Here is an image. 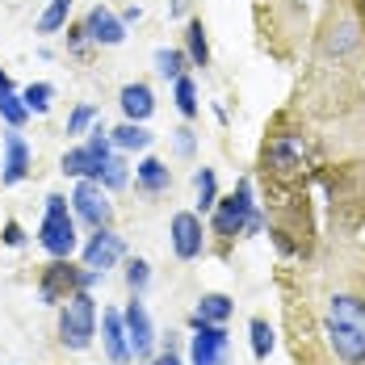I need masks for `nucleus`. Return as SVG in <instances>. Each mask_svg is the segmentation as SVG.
I'll return each instance as SVG.
<instances>
[{
  "instance_id": "obj_34",
  "label": "nucleus",
  "mask_w": 365,
  "mask_h": 365,
  "mask_svg": "<svg viewBox=\"0 0 365 365\" xmlns=\"http://www.w3.org/2000/svg\"><path fill=\"white\" fill-rule=\"evenodd\" d=\"M139 17H143V9H126V13H122V21H126V26H135Z\"/></svg>"
},
{
  "instance_id": "obj_27",
  "label": "nucleus",
  "mask_w": 365,
  "mask_h": 365,
  "mask_svg": "<svg viewBox=\"0 0 365 365\" xmlns=\"http://www.w3.org/2000/svg\"><path fill=\"white\" fill-rule=\"evenodd\" d=\"M361 46V34H357V26L353 21H340L336 30H331L328 38V51H336V55H344V51H357Z\"/></svg>"
},
{
  "instance_id": "obj_16",
  "label": "nucleus",
  "mask_w": 365,
  "mask_h": 365,
  "mask_svg": "<svg viewBox=\"0 0 365 365\" xmlns=\"http://www.w3.org/2000/svg\"><path fill=\"white\" fill-rule=\"evenodd\" d=\"M110 139L118 151H147L151 147V130H147V122H122L118 130H110Z\"/></svg>"
},
{
  "instance_id": "obj_3",
  "label": "nucleus",
  "mask_w": 365,
  "mask_h": 365,
  "mask_svg": "<svg viewBox=\"0 0 365 365\" xmlns=\"http://www.w3.org/2000/svg\"><path fill=\"white\" fill-rule=\"evenodd\" d=\"M59 340L72 353H84L97 340V302L88 290H76L59 302Z\"/></svg>"
},
{
  "instance_id": "obj_18",
  "label": "nucleus",
  "mask_w": 365,
  "mask_h": 365,
  "mask_svg": "<svg viewBox=\"0 0 365 365\" xmlns=\"http://www.w3.org/2000/svg\"><path fill=\"white\" fill-rule=\"evenodd\" d=\"M235 311V302L227 294H202L197 307H193V319H206V324H227Z\"/></svg>"
},
{
  "instance_id": "obj_4",
  "label": "nucleus",
  "mask_w": 365,
  "mask_h": 365,
  "mask_svg": "<svg viewBox=\"0 0 365 365\" xmlns=\"http://www.w3.org/2000/svg\"><path fill=\"white\" fill-rule=\"evenodd\" d=\"M256 235L260 231V215H256V202H252V181L244 177V181L235 185V193H227L215 202V235L222 240H231V235Z\"/></svg>"
},
{
  "instance_id": "obj_7",
  "label": "nucleus",
  "mask_w": 365,
  "mask_h": 365,
  "mask_svg": "<svg viewBox=\"0 0 365 365\" xmlns=\"http://www.w3.org/2000/svg\"><path fill=\"white\" fill-rule=\"evenodd\" d=\"M168 244H173L177 260H197L202 248H206V227H202V215H193V210H177V215L168 219Z\"/></svg>"
},
{
  "instance_id": "obj_5",
  "label": "nucleus",
  "mask_w": 365,
  "mask_h": 365,
  "mask_svg": "<svg viewBox=\"0 0 365 365\" xmlns=\"http://www.w3.org/2000/svg\"><path fill=\"white\" fill-rule=\"evenodd\" d=\"M193 336H189V365H222L227 361V349H231V336L222 324H206V319H189Z\"/></svg>"
},
{
  "instance_id": "obj_33",
  "label": "nucleus",
  "mask_w": 365,
  "mask_h": 365,
  "mask_svg": "<svg viewBox=\"0 0 365 365\" xmlns=\"http://www.w3.org/2000/svg\"><path fill=\"white\" fill-rule=\"evenodd\" d=\"M155 365H185V361L173 353V349H168V353H160V357H155Z\"/></svg>"
},
{
  "instance_id": "obj_15",
  "label": "nucleus",
  "mask_w": 365,
  "mask_h": 365,
  "mask_svg": "<svg viewBox=\"0 0 365 365\" xmlns=\"http://www.w3.org/2000/svg\"><path fill=\"white\" fill-rule=\"evenodd\" d=\"M135 185H139L143 193H164V189L173 185V173H168V164H164V160L143 155V160L135 164Z\"/></svg>"
},
{
  "instance_id": "obj_28",
  "label": "nucleus",
  "mask_w": 365,
  "mask_h": 365,
  "mask_svg": "<svg viewBox=\"0 0 365 365\" xmlns=\"http://www.w3.org/2000/svg\"><path fill=\"white\" fill-rule=\"evenodd\" d=\"M147 282H151V264H147L143 256H130L126 260V286H130V294H143Z\"/></svg>"
},
{
  "instance_id": "obj_19",
  "label": "nucleus",
  "mask_w": 365,
  "mask_h": 365,
  "mask_svg": "<svg viewBox=\"0 0 365 365\" xmlns=\"http://www.w3.org/2000/svg\"><path fill=\"white\" fill-rule=\"evenodd\" d=\"M68 17H72V0H46V9L38 13V21H34V30L38 34H59L68 26Z\"/></svg>"
},
{
  "instance_id": "obj_8",
  "label": "nucleus",
  "mask_w": 365,
  "mask_h": 365,
  "mask_svg": "<svg viewBox=\"0 0 365 365\" xmlns=\"http://www.w3.org/2000/svg\"><path fill=\"white\" fill-rule=\"evenodd\" d=\"M80 273L84 269H76L72 260H51L46 269H42V282H38V298L46 302V307H59L68 294L80 290Z\"/></svg>"
},
{
  "instance_id": "obj_23",
  "label": "nucleus",
  "mask_w": 365,
  "mask_h": 365,
  "mask_svg": "<svg viewBox=\"0 0 365 365\" xmlns=\"http://www.w3.org/2000/svg\"><path fill=\"white\" fill-rule=\"evenodd\" d=\"M21 101H26V110H30V118H34V113H46V110H51V101H55V84L38 80V84H30V88L21 93Z\"/></svg>"
},
{
  "instance_id": "obj_21",
  "label": "nucleus",
  "mask_w": 365,
  "mask_h": 365,
  "mask_svg": "<svg viewBox=\"0 0 365 365\" xmlns=\"http://www.w3.org/2000/svg\"><path fill=\"white\" fill-rule=\"evenodd\" d=\"M0 118L9 122V130H21L26 122H30V110H26V101H21V93H0Z\"/></svg>"
},
{
  "instance_id": "obj_32",
  "label": "nucleus",
  "mask_w": 365,
  "mask_h": 365,
  "mask_svg": "<svg viewBox=\"0 0 365 365\" xmlns=\"http://www.w3.org/2000/svg\"><path fill=\"white\" fill-rule=\"evenodd\" d=\"M177 151H181V155L193 151V130H177Z\"/></svg>"
},
{
  "instance_id": "obj_6",
  "label": "nucleus",
  "mask_w": 365,
  "mask_h": 365,
  "mask_svg": "<svg viewBox=\"0 0 365 365\" xmlns=\"http://www.w3.org/2000/svg\"><path fill=\"white\" fill-rule=\"evenodd\" d=\"M72 215L80 222H88L93 231H97V227H110V219H113L110 193L93 181V177H80L76 189H72Z\"/></svg>"
},
{
  "instance_id": "obj_31",
  "label": "nucleus",
  "mask_w": 365,
  "mask_h": 365,
  "mask_svg": "<svg viewBox=\"0 0 365 365\" xmlns=\"http://www.w3.org/2000/svg\"><path fill=\"white\" fill-rule=\"evenodd\" d=\"M4 244H9V248H21V244H26V231H21V222L17 219L4 222Z\"/></svg>"
},
{
  "instance_id": "obj_29",
  "label": "nucleus",
  "mask_w": 365,
  "mask_h": 365,
  "mask_svg": "<svg viewBox=\"0 0 365 365\" xmlns=\"http://www.w3.org/2000/svg\"><path fill=\"white\" fill-rule=\"evenodd\" d=\"M93 122H97V106L80 101V106L68 113V126H63V130H68V135H88V126H93Z\"/></svg>"
},
{
  "instance_id": "obj_20",
  "label": "nucleus",
  "mask_w": 365,
  "mask_h": 365,
  "mask_svg": "<svg viewBox=\"0 0 365 365\" xmlns=\"http://www.w3.org/2000/svg\"><path fill=\"white\" fill-rule=\"evenodd\" d=\"M93 181L101 185L106 193H113V189H126V181H130L126 155H110V160H101V168H97V177H93Z\"/></svg>"
},
{
  "instance_id": "obj_22",
  "label": "nucleus",
  "mask_w": 365,
  "mask_h": 365,
  "mask_svg": "<svg viewBox=\"0 0 365 365\" xmlns=\"http://www.w3.org/2000/svg\"><path fill=\"white\" fill-rule=\"evenodd\" d=\"M197 210L206 215V210H215V202H219V181H215V168H197Z\"/></svg>"
},
{
  "instance_id": "obj_1",
  "label": "nucleus",
  "mask_w": 365,
  "mask_h": 365,
  "mask_svg": "<svg viewBox=\"0 0 365 365\" xmlns=\"http://www.w3.org/2000/svg\"><path fill=\"white\" fill-rule=\"evenodd\" d=\"M324 331H328L331 353L344 365H365V298L331 294L324 311Z\"/></svg>"
},
{
  "instance_id": "obj_14",
  "label": "nucleus",
  "mask_w": 365,
  "mask_h": 365,
  "mask_svg": "<svg viewBox=\"0 0 365 365\" xmlns=\"http://www.w3.org/2000/svg\"><path fill=\"white\" fill-rule=\"evenodd\" d=\"M118 106L126 113V122H147V118L155 113V93L147 88L143 80H135V84H126V88L118 93Z\"/></svg>"
},
{
  "instance_id": "obj_25",
  "label": "nucleus",
  "mask_w": 365,
  "mask_h": 365,
  "mask_svg": "<svg viewBox=\"0 0 365 365\" xmlns=\"http://www.w3.org/2000/svg\"><path fill=\"white\" fill-rule=\"evenodd\" d=\"M173 101H177V110H181L185 118L197 113V84H193L189 76H177V80H173Z\"/></svg>"
},
{
  "instance_id": "obj_13",
  "label": "nucleus",
  "mask_w": 365,
  "mask_h": 365,
  "mask_svg": "<svg viewBox=\"0 0 365 365\" xmlns=\"http://www.w3.org/2000/svg\"><path fill=\"white\" fill-rule=\"evenodd\" d=\"M101 344L110 353L113 365H126L130 361V340H126V324H122V311H101Z\"/></svg>"
},
{
  "instance_id": "obj_17",
  "label": "nucleus",
  "mask_w": 365,
  "mask_h": 365,
  "mask_svg": "<svg viewBox=\"0 0 365 365\" xmlns=\"http://www.w3.org/2000/svg\"><path fill=\"white\" fill-rule=\"evenodd\" d=\"M185 59H189V68H210V42H206L202 21L185 26Z\"/></svg>"
},
{
  "instance_id": "obj_9",
  "label": "nucleus",
  "mask_w": 365,
  "mask_h": 365,
  "mask_svg": "<svg viewBox=\"0 0 365 365\" xmlns=\"http://www.w3.org/2000/svg\"><path fill=\"white\" fill-rule=\"evenodd\" d=\"M126 256V244H122V235L110 231V227H97L93 235H88V244H84V269H97V273H110L113 264Z\"/></svg>"
},
{
  "instance_id": "obj_11",
  "label": "nucleus",
  "mask_w": 365,
  "mask_h": 365,
  "mask_svg": "<svg viewBox=\"0 0 365 365\" xmlns=\"http://www.w3.org/2000/svg\"><path fill=\"white\" fill-rule=\"evenodd\" d=\"M80 30H84L88 42H97V46H122V42H126V21H122L118 13H110L106 4H93Z\"/></svg>"
},
{
  "instance_id": "obj_24",
  "label": "nucleus",
  "mask_w": 365,
  "mask_h": 365,
  "mask_svg": "<svg viewBox=\"0 0 365 365\" xmlns=\"http://www.w3.org/2000/svg\"><path fill=\"white\" fill-rule=\"evenodd\" d=\"M185 51H173V46H160L155 51V72L164 76V80H177V76H185Z\"/></svg>"
},
{
  "instance_id": "obj_26",
  "label": "nucleus",
  "mask_w": 365,
  "mask_h": 365,
  "mask_svg": "<svg viewBox=\"0 0 365 365\" xmlns=\"http://www.w3.org/2000/svg\"><path fill=\"white\" fill-rule=\"evenodd\" d=\"M248 331H252V357L256 361H264V357L273 353V344H277V340H273V328H269V319H252Z\"/></svg>"
},
{
  "instance_id": "obj_12",
  "label": "nucleus",
  "mask_w": 365,
  "mask_h": 365,
  "mask_svg": "<svg viewBox=\"0 0 365 365\" xmlns=\"http://www.w3.org/2000/svg\"><path fill=\"white\" fill-rule=\"evenodd\" d=\"M26 177H30V143L21 139V130H9L0 151V185H21Z\"/></svg>"
},
{
  "instance_id": "obj_35",
  "label": "nucleus",
  "mask_w": 365,
  "mask_h": 365,
  "mask_svg": "<svg viewBox=\"0 0 365 365\" xmlns=\"http://www.w3.org/2000/svg\"><path fill=\"white\" fill-rule=\"evenodd\" d=\"M9 88H13V80H9V76L0 72V93H9Z\"/></svg>"
},
{
  "instance_id": "obj_10",
  "label": "nucleus",
  "mask_w": 365,
  "mask_h": 365,
  "mask_svg": "<svg viewBox=\"0 0 365 365\" xmlns=\"http://www.w3.org/2000/svg\"><path fill=\"white\" fill-rule=\"evenodd\" d=\"M122 324H126V340H130V357H151V349H155V324H151L147 307L139 302V294L126 302Z\"/></svg>"
},
{
  "instance_id": "obj_2",
  "label": "nucleus",
  "mask_w": 365,
  "mask_h": 365,
  "mask_svg": "<svg viewBox=\"0 0 365 365\" xmlns=\"http://www.w3.org/2000/svg\"><path fill=\"white\" fill-rule=\"evenodd\" d=\"M76 215L68 210V197L63 193H46V210L38 222V248L51 256V260H72L76 252Z\"/></svg>"
},
{
  "instance_id": "obj_30",
  "label": "nucleus",
  "mask_w": 365,
  "mask_h": 365,
  "mask_svg": "<svg viewBox=\"0 0 365 365\" xmlns=\"http://www.w3.org/2000/svg\"><path fill=\"white\" fill-rule=\"evenodd\" d=\"M269 164H282V168H298V155H294L290 143H277L269 151Z\"/></svg>"
}]
</instances>
